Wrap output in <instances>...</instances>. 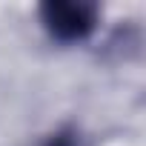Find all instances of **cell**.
<instances>
[{"mask_svg": "<svg viewBox=\"0 0 146 146\" xmlns=\"http://www.w3.org/2000/svg\"><path fill=\"white\" fill-rule=\"evenodd\" d=\"M46 29L57 40H83L95 26V6L80 0H52L40 9Z\"/></svg>", "mask_w": 146, "mask_h": 146, "instance_id": "1", "label": "cell"}]
</instances>
